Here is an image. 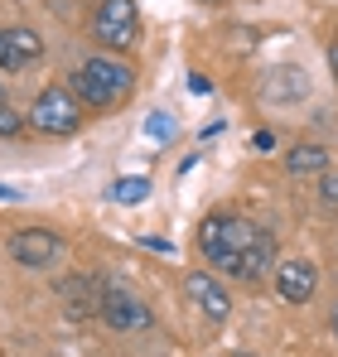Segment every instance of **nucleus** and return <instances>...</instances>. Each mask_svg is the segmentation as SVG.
<instances>
[{"mask_svg": "<svg viewBox=\"0 0 338 357\" xmlns=\"http://www.w3.org/2000/svg\"><path fill=\"white\" fill-rule=\"evenodd\" d=\"M256 237H261V227L247 222V218H232V213H218V218H203V222H198V246H203V256H208L218 271H227V275L237 271V256Z\"/></svg>", "mask_w": 338, "mask_h": 357, "instance_id": "1", "label": "nucleus"}, {"mask_svg": "<svg viewBox=\"0 0 338 357\" xmlns=\"http://www.w3.org/2000/svg\"><path fill=\"white\" fill-rule=\"evenodd\" d=\"M0 102H5V87H0Z\"/></svg>", "mask_w": 338, "mask_h": 357, "instance_id": "20", "label": "nucleus"}, {"mask_svg": "<svg viewBox=\"0 0 338 357\" xmlns=\"http://www.w3.org/2000/svg\"><path fill=\"white\" fill-rule=\"evenodd\" d=\"M29 126L39 135H73L82 126V102L73 97V87H44L29 107Z\"/></svg>", "mask_w": 338, "mask_h": 357, "instance_id": "3", "label": "nucleus"}, {"mask_svg": "<svg viewBox=\"0 0 338 357\" xmlns=\"http://www.w3.org/2000/svg\"><path fill=\"white\" fill-rule=\"evenodd\" d=\"M0 198H20V188H10V183H0Z\"/></svg>", "mask_w": 338, "mask_h": 357, "instance_id": "18", "label": "nucleus"}, {"mask_svg": "<svg viewBox=\"0 0 338 357\" xmlns=\"http://www.w3.org/2000/svg\"><path fill=\"white\" fill-rule=\"evenodd\" d=\"M92 34H97L107 49H131L135 34H140V10H135V0H102L97 15H92Z\"/></svg>", "mask_w": 338, "mask_h": 357, "instance_id": "4", "label": "nucleus"}, {"mask_svg": "<svg viewBox=\"0 0 338 357\" xmlns=\"http://www.w3.org/2000/svg\"><path fill=\"white\" fill-rule=\"evenodd\" d=\"M44 54V39L34 29H0V68L5 73H20L24 63H34Z\"/></svg>", "mask_w": 338, "mask_h": 357, "instance_id": "8", "label": "nucleus"}, {"mask_svg": "<svg viewBox=\"0 0 338 357\" xmlns=\"http://www.w3.org/2000/svg\"><path fill=\"white\" fill-rule=\"evenodd\" d=\"M329 68H334V77H338V39H334V49H329Z\"/></svg>", "mask_w": 338, "mask_h": 357, "instance_id": "17", "label": "nucleus"}, {"mask_svg": "<svg viewBox=\"0 0 338 357\" xmlns=\"http://www.w3.org/2000/svg\"><path fill=\"white\" fill-rule=\"evenodd\" d=\"M334 333H338V304H334Z\"/></svg>", "mask_w": 338, "mask_h": 357, "instance_id": "19", "label": "nucleus"}, {"mask_svg": "<svg viewBox=\"0 0 338 357\" xmlns=\"http://www.w3.org/2000/svg\"><path fill=\"white\" fill-rule=\"evenodd\" d=\"M58 251H63V241H58V232H49V227H24V232L10 237V256H15L20 266H29V271H44Z\"/></svg>", "mask_w": 338, "mask_h": 357, "instance_id": "6", "label": "nucleus"}, {"mask_svg": "<svg viewBox=\"0 0 338 357\" xmlns=\"http://www.w3.org/2000/svg\"><path fill=\"white\" fill-rule=\"evenodd\" d=\"M112 198H116V203H126V208H131V203H145V198H150V178H145V174L116 178V183H112Z\"/></svg>", "mask_w": 338, "mask_h": 357, "instance_id": "13", "label": "nucleus"}, {"mask_svg": "<svg viewBox=\"0 0 338 357\" xmlns=\"http://www.w3.org/2000/svg\"><path fill=\"white\" fill-rule=\"evenodd\" d=\"M271 266H276V241L261 232V237H256L251 246H247V251H242V256H237V271H232V275L251 285V280H261V275H266Z\"/></svg>", "mask_w": 338, "mask_h": 357, "instance_id": "11", "label": "nucleus"}, {"mask_svg": "<svg viewBox=\"0 0 338 357\" xmlns=\"http://www.w3.org/2000/svg\"><path fill=\"white\" fill-rule=\"evenodd\" d=\"M63 299H68V314H73V319L102 314V285H97L92 275H73V280H63Z\"/></svg>", "mask_w": 338, "mask_h": 357, "instance_id": "10", "label": "nucleus"}, {"mask_svg": "<svg viewBox=\"0 0 338 357\" xmlns=\"http://www.w3.org/2000/svg\"><path fill=\"white\" fill-rule=\"evenodd\" d=\"M102 319L121 328V333H135V328H150V309L145 299H135L126 285H107L102 290Z\"/></svg>", "mask_w": 338, "mask_h": 357, "instance_id": "5", "label": "nucleus"}, {"mask_svg": "<svg viewBox=\"0 0 338 357\" xmlns=\"http://www.w3.org/2000/svg\"><path fill=\"white\" fill-rule=\"evenodd\" d=\"M319 198H324L329 208H338V174H334V169L319 174Z\"/></svg>", "mask_w": 338, "mask_h": 357, "instance_id": "16", "label": "nucleus"}, {"mask_svg": "<svg viewBox=\"0 0 338 357\" xmlns=\"http://www.w3.org/2000/svg\"><path fill=\"white\" fill-rule=\"evenodd\" d=\"M24 126H29V116H20L10 102H0V135H20Z\"/></svg>", "mask_w": 338, "mask_h": 357, "instance_id": "14", "label": "nucleus"}, {"mask_svg": "<svg viewBox=\"0 0 338 357\" xmlns=\"http://www.w3.org/2000/svg\"><path fill=\"white\" fill-rule=\"evenodd\" d=\"M145 130H150V140H169V135H174V121H169L165 112H150Z\"/></svg>", "mask_w": 338, "mask_h": 357, "instance_id": "15", "label": "nucleus"}, {"mask_svg": "<svg viewBox=\"0 0 338 357\" xmlns=\"http://www.w3.org/2000/svg\"><path fill=\"white\" fill-rule=\"evenodd\" d=\"M131 87H135V73H131L126 63L97 59V54L73 73V97L87 102V107H116Z\"/></svg>", "mask_w": 338, "mask_h": 357, "instance_id": "2", "label": "nucleus"}, {"mask_svg": "<svg viewBox=\"0 0 338 357\" xmlns=\"http://www.w3.org/2000/svg\"><path fill=\"white\" fill-rule=\"evenodd\" d=\"M285 169H290V174H324V169H329V150L314 145V140H304V145L285 150Z\"/></svg>", "mask_w": 338, "mask_h": 357, "instance_id": "12", "label": "nucleus"}, {"mask_svg": "<svg viewBox=\"0 0 338 357\" xmlns=\"http://www.w3.org/2000/svg\"><path fill=\"white\" fill-rule=\"evenodd\" d=\"M314 280H319V271L309 261H285V266H276V295L290 299V304H304V299L314 295Z\"/></svg>", "mask_w": 338, "mask_h": 357, "instance_id": "9", "label": "nucleus"}, {"mask_svg": "<svg viewBox=\"0 0 338 357\" xmlns=\"http://www.w3.org/2000/svg\"><path fill=\"white\" fill-rule=\"evenodd\" d=\"M184 295H189V304L198 309V314H208L213 324H223L227 314H232V299H227V290L208 275V271H189L184 275Z\"/></svg>", "mask_w": 338, "mask_h": 357, "instance_id": "7", "label": "nucleus"}]
</instances>
